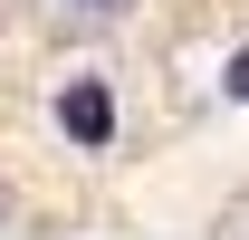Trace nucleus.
<instances>
[{
  "label": "nucleus",
  "mask_w": 249,
  "mask_h": 240,
  "mask_svg": "<svg viewBox=\"0 0 249 240\" xmlns=\"http://www.w3.org/2000/svg\"><path fill=\"white\" fill-rule=\"evenodd\" d=\"M230 96H249V48H240V58H230Z\"/></svg>",
  "instance_id": "2"
},
{
  "label": "nucleus",
  "mask_w": 249,
  "mask_h": 240,
  "mask_svg": "<svg viewBox=\"0 0 249 240\" xmlns=\"http://www.w3.org/2000/svg\"><path fill=\"white\" fill-rule=\"evenodd\" d=\"M58 116H67V135H77V144H106V135H115V106H106V87H87V77L58 96Z\"/></svg>",
  "instance_id": "1"
},
{
  "label": "nucleus",
  "mask_w": 249,
  "mask_h": 240,
  "mask_svg": "<svg viewBox=\"0 0 249 240\" xmlns=\"http://www.w3.org/2000/svg\"><path fill=\"white\" fill-rule=\"evenodd\" d=\"M77 10H115V0H77Z\"/></svg>",
  "instance_id": "3"
}]
</instances>
